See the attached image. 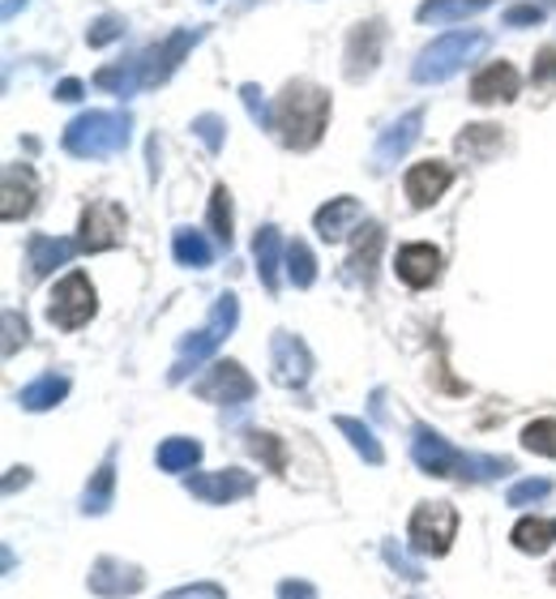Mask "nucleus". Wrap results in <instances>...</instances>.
Instances as JSON below:
<instances>
[{
	"label": "nucleus",
	"mask_w": 556,
	"mask_h": 599,
	"mask_svg": "<svg viewBox=\"0 0 556 599\" xmlns=\"http://www.w3.org/2000/svg\"><path fill=\"white\" fill-rule=\"evenodd\" d=\"M205 223H210V232H214V240L223 248H232L236 232H232V193H227V185L210 189V214H205Z\"/></svg>",
	"instance_id": "2f4dec72"
},
{
	"label": "nucleus",
	"mask_w": 556,
	"mask_h": 599,
	"mask_svg": "<svg viewBox=\"0 0 556 599\" xmlns=\"http://www.w3.org/2000/svg\"><path fill=\"white\" fill-rule=\"evenodd\" d=\"M497 0H424L415 9V22L420 26H445V22H467L483 9H492Z\"/></svg>",
	"instance_id": "5701e85b"
},
{
	"label": "nucleus",
	"mask_w": 556,
	"mask_h": 599,
	"mask_svg": "<svg viewBox=\"0 0 556 599\" xmlns=\"http://www.w3.org/2000/svg\"><path fill=\"white\" fill-rule=\"evenodd\" d=\"M31 0H4V18H18V9H26Z\"/></svg>",
	"instance_id": "09e8293b"
},
{
	"label": "nucleus",
	"mask_w": 556,
	"mask_h": 599,
	"mask_svg": "<svg viewBox=\"0 0 556 599\" xmlns=\"http://www.w3.org/2000/svg\"><path fill=\"white\" fill-rule=\"evenodd\" d=\"M171 253H176V262L180 266H189V270H205L210 262H214V248H210V240L193 232V228H176V236H171Z\"/></svg>",
	"instance_id": "c85d7f7f"
},
{
	"label": "nucleus",
	"mask_w": 556,
	"mask_h": 599,
	"mask_svg": "<svg viewBox=\"0 0 556 599\" xmlns=\"http://www.w3.org/2000/svg\"><path fill=\"white\" fill-rule=\"evenodd\" d=\"M510 540H514L518 553L540 557V553H548L556 544V519H522L514 531H510Z\"/></svg>",
	"instance_id": "bb28decb"
},
{
	"label": "nucleus",
	"mask_w": 556,
	"mask_h": 599,
	"mask_svg": "<svg viewBox=\"0 0 556 599\" xmlns=\"http://www.w3.org/2000/svg\"><path fill=\"white\" fill-rule=\"evenodd\" d=\"M381 244H386V232L377 223H364L356 240V253H352V275L364 279V287H372V275H377V257H381Z\"/></svg>",
	"instance_id": "a878e982"
},
{
	"label": "nucleus",
	"mask_w": 556,
	"mask_h": 599,
	"mask_svg": "<svg viewBox=\"0 0 556 599\" xmlns=\"http://www.w3.org/2000/svg\"><path fill=\"white\" fill-rule=\"evenodd\" d=\"M253 257H257V279H262V287L275 296L278 282H282V266H287V248H282V236H278L275 223H266L257 236H253Z\"/></svg>",
	"instance_id": "412c9836"
},
{
	"label": "nucleus",
	"mask_w": 556,
	"mask_h": 599,
	"mask_svg": "<svg viewBox=\"0 0 556 599\" xmlns=\"http://www.w3.org/2000/svg\"><path fill=\"white\" fill-rule=\"evenodd\" d=\"M501 22H505V26H518V31H522V26H540V22H544V4H535V0H531V4H510Z\"/></svg>",
	"instance_id": "ea45409f"
},
{
	"label": "nucleus",
	"mask_w": 556,
	"mask_h": 599,
	"mask_svg": "<svg viewBox=\"0 0 556 599\" xmlns=\"http://www.w3.org/2000/svg\"><path fill=\"white\" fill-rule=\"evenodd\" d=\"M193 133L205 142V151H210V155H219V151H223V142H227V124H223V117H214V112H201V117L193 120Z\"/></svg>",
	"instance_id": "e433bc0d"
},
{
	"label": "nucleus",
	"mask_w": 556,
	"mask_h": 599,
	"mask_svg": "<svg viewBox=\"0 0 556 599\" xmlns=\"http://www.w3.org/2000/svg\"><path fill=\"white\" fill-rule=\"evenodd\" d=\"M69 399V377L65 373H43L35 381H26L22 390H18V402H22V411H52L56 402Z\"/></svg>",
	"instance_id": "393cba45"
},
{
	"label": "nucleus",
	"mask_w": 556,
	"mask_h": 599,
	"mask_svg": "<svg viewBox=\"0 0 556 599\" xmlns=\"http://www.w3.org/2000/svg\"><path fill=\"white\" fill-rule=\"evenodd\" d=\"M86 587L103 599H129L146 587V574L133 565V561L120 557H99L86 574Z\"/></svg>",
	"instance_id": "4468645a"
},
{
	"label": "nucleus",
	"mask_w": 556,
	"mask_h": 599,
	"mask_svg": "<svg viewBox=\"0 0 556 599\" xmlns=\"http://www.w3.org/2000/svg\"><path fill=\"white\" fill-rule=\"evenodd\" d=\"M420 133H424V108L402 112L394 124L381 129V137H377V146H372V167L386 171V167H394L398 159H407V151L420 142Z\"/></svg>",
	"instance_id": "2eb2a0df"
},
{
	"label": "nucleus",
	"mask_w": 556,
	"mask_h": 599,
	"mask_svg": "<svg viewBox=\"0 0 556 599\" xmlns=\"http://www.w3.org/2000/svg\"><path fill=\"white\" fill-rule=\"evenodd\" d=\"M163 599H227V591H223V587H214V583H193V587L167 591Z\"/></svg>",
	"instance_id": "37998d69"
},
{
	"label": "nucleus",
	"mask_w": 556,
	"mask_h": 599,
	"mask_svg": "<svg viewBox=\"0 0 556 599\" xmlns=\"http://www.w3.org/2000/svg\"><path fill=\"white\" fill-rule=\"evenodd\" d=\"M330 124V90L313 81H287L275 99V133L287 151H313Z\"/></svg>",
	"instance_id": "7ed1b4c3"
},
{
	"label": "nucleus",
	"mask_w": 556,
	"mask_h": 599,
	"mask_svg": "<svg viewBox=\"0 0 556 599\" xmlns=\"http://www.w3.org/2000/svg\"><path fill=\"white\" fill-rule=\"evenodd\" d=\"M531 81H535V86L556 81V47H544V52L535 56V65H531Z\"/></svg>",
	"instance_id": "79ce46f5"
},
{
	"label": "nucleus",
	"mask_w": 556,
	"mask_h": 599,
	"mask_svg": "<svg viewBox=\"0 0 556 599\" xmlns=\"http://www.w3.org/2000/svg\"><path fill=\"white\" fill-rule=\"evenodd\" d=\"M411 458L424 476L437 479H463V484H479V479L510 476L514 463L510 458H488V454H463L454 441H445L437 429L415 424L411 429Z\"/></svg>",
	"instance_id": "f03ea898"
},
{
	"label": "nucleus",
	"mask_w": 556,
	"mask_h": 599,
	"mask_svg": "<svg viewBox=\"0 0 556 599\" xmlns=\"http://www.w3.org/2000/svg\"><path fill=\"white\" fill-rule=\"evenodd\" d=\"M548 492H553V479L531 476V479H518L514 488H510V497H505V501H510V506H518V510H522V506H535V501H544Z\"/></svg>",
	"instance_id": "c9c22d12"
},
{
	"label": "nucleus",
	"mask_w": 556,
	"mask_h": 599,
	"mask_svg": "<svg viewBox=\"0 0 556 599\" xmlns=\"http://www.w3.org/2000/svg\"><path fill=\"white\" fill-rule=\"evenodd\" d=\"M270 368H275V381L287 390H304L309 377H313V352L300 334L291 330H275L270 334Z\"/></svg>",
	"instance_id": "9b49d317"
},
{
	"label": "nucleus",
	"mask_w": 556,
	"mask_h": 599,
	"mask_svg": "<svg viewBox=\"0 0 556 599\" xmlns=\"http://www.w3.org/2000/svg\"><path fill=\"white\" fill-rule=\"evenodd\" d=\"M248 450H253L275 476L287 472V450H282V441H278L275 433H248Z\"/></svg>",
	"instance_id": "f704fd0d"
},
{
	"label": "nucleus",
	"mask_w": 556,
	"mask_h": 599,
	"mask_svg": "<svg viewBox=\"0 0 556 599\" xmlns=\"http://www.w3.org/2000/svg\"><path fill=\"white\" fill-rule=\"evenodd\" d=\"M35 198H40V180H35V171H31L26 163H9V167H4V206H0L4 223L26 219V214L35 210Z\"/></svg>",
	"instance_id": "a211bd4d"
},
{
	"label": "nucleus",
	"mask_w": 556,
	"mask_h": 599,
	"mask_svg": "<svg viewBox=\"0 0 556 599\" xmlns=\"http://www.w3.org/2000/svg\"><path fill=\"white\" fill-rule=\"evenodd\" d=\"M540 4H544V9H548V4H556V0H540Z\"/></svg>",
	"instance_id": "8fccbe9b"
},
{
	"label": "nucleus",
	"mask_w": 556,
	"mask_h": 599,
	"mask_svg": "<svg viewBox=\"0 0 556 599\" xmlns=\"http://www.w3.org/2000/svg\"><path fill=\"white\" fill-rule=\"evenodd\" d=\"M56 99H65V103H74V99H81V81H78V78H65L60 86H56Z\"/></svg>",
	"instance_id": "49530a36"
},
{
	"label": "nucleus",
	"mask_w": 556,
	"mask_h": 599,
	"mask_svg": "<svg viewBox=\"0 0 556 599\" xmlns=\"http://www.w3.org/2000/svg\"><path fill=\"white\" fill-rule=\"evenodd\" d=\"M18 484H31V472H26V467H13V476L4 479V492H13Z\"/></svg>",
	"instance_id": "de8ad7c7"
},
{
	"label": "nucleus",
	"mask_w": 556,
	"mask_h": 599,
	"mask_svg": "<svg viewBox=\"0 0 556 599\" xmlns=\"http://www.w3.org/2000/svg\"><path fill=\"white\" fill-rule=\"evenodd\" d=\"M116 497V450H108V458L99 463V472L90 476L86 492H81V514H108Z\"/></svg>",
	"instance_id": "b1692460"
},
{
	"label": "nucleus",
	"mask_w": 556,
	"mask_h": 599,
	"mask_svg": "<svg viewBox=\"0 0 556 599\" xmlns=\"http://www.w3.org/2000/svg\"><path fill=\"white\" fill-rule=\"evenodd\" d=\"M394 270L407 287L424 291V287H433V282L441 279V248L437 244H424V240L402 244L394 253Z\"/></svg>",
	"instance_id": "dca6fc26"
},
{
	"label": "nucleus",
	"mask_w": 556,
	"mask_h": 599,
	"mask_svg": "<svg viewBox=\"0 0 556 599\" xmlns=\"http://www.w3.org/2000/svg\"><path fill=\"white\" fill-rule=\"evenodd\" d=\"M334 429H338L343 437L352 441V450H356L364 463H372V467H381V463H386V450H381V441L372 437V429H368L364 420H356V415H338V420H334Z\"/></svg>",
	"instance_id": "cd10ccee"
},
{
	"label": "nucleus",
	"mask_w": 556,
	"mask_h": 599,
	"mask_svg": "<svg viewBox=\"0 0 556 599\" xmlns=\"http://www.w3.org/2000/svg\"><path fill=\"white\" fill-rule=\"evenodd\" d=\"M124 232H129V214L120 201H90L81 210L78 248L81 253H108V248L124 244Z\"/></svg>",
	"instance_id": "1a4fd4ad"
},
{
	"label": "nucleus",
	"mask_w": 556,
	"mask_h": 599,
	"mask_svg": "<svg viewBox=\"0 0 556 599\" xmlns=\"http://www.w3.org/2000/svg\"><path fill=\"white\" fill-rule=\"evenodd\" d=\"M240 99H244V108H248V117H253L257 129H275V108L262 99V90H257L253 81H244V86H240Z\"/></svg>",
	"instance_id": "4c0bfd02"
},
{
	"label": "nucleus",
	"mask_w": 556,
	"mask_h": 599,
	"mask_svg": "<svg viewBox=\"0 0 556 599\" xmlns=\"http://www.w3.org/2000/svg\"><path fill=\"white\" fill-rule=\"evenodd\" d=\"M287 279L296 282L300 291L318 282V257H313V248H309L304 240H291V244H287Z\"/></svg>",
	"instance_id": "473e14b6"
},
{
	"label": "nucleus",
	"mask_w": 556,
	"mask_h": 599,
	"mask_svg": "<svg viewBox=\"0 0 556 599\" xmlns=\"http://www.w3.org/2000/svg\"><path fill=\"white\" fill-rule=\"evenodd\" d=\"M522 450H531L540 458H556V420H531L522 429Z\"/></svg>",
	"instance_id": "72a5a7b5"
},
{
	"label": "nucleus",
	"mask_w": 556,
	"mask_h": 599,
	"mask_svg": "<svg viewBox=\"0 0 556 599\" xmlns=\"http://www.w3.org/2000/svg\"><path fill=\"white\" fill-rule=\"evenodd\" d=\"M129 137H133V117L129 112L94 108V112H81L78 120H69L60 146L74 159H112L129 146Z\"/></svg>",
	"instance_id": "20e7f679"
},
{
	"label": "nucleus",
	"mask_w": 556,
	"mask_h": 599,
	"mask_svg": "<svg viewBox=\"0 0 556 599\" xmlns=\"http://www.w3.org/2000/svg\"><path fill=\"white\" fill-rule=\"evenodd\" d=\"M94 309H99L94 287H90V279L81 270H69L65 279L52 287V296H47V321L56 330H81L86 321L94 318Z\"/></svg>",
	"instance_id": "6e6552de"
},
{
	"label": "nucleus",
	"mask_w": 556,
	"mask_h": 599,
	"mask_svg": "<svg viewBox=\"0 0 556 599\" xmlns=\"http://www.w3.org/2000/svg\"><path fill=\"white\" fill-rule=\"evenodd\" d=\"M381 47H386V22H381V18L356 22L352 35H347V52H343V74L352 81H364L377 69Z\"/></svg>",
	"instance_id": "f8f14e48"
},
{
	"label": "nucleus",
	"mask_w": 556,
	"mask_h": 599,
	"mask_svg": "<svg viewBox=\"0 0 556 599\" xmlns=\"http://www.w3.org/2000/svg\"><path fill=\"white\" fill-rule=\"evenodd\" d=\"M458 535V510L449 501H424L407 522V540L420 557H445Z\"/></svg>",
	"instance_id": "0eeeda50"
},
{
	"label": "nucleus",
	"mask_w": 556,
	"mask_h": 599,
	"mask_svg": "<svg viewBox=\"0 0 556 599\" xmlns=\"http://www.w3.org/2000/svg\"><path fill=\"white\" fill-rule=\"evenodd\" d=\"M488 43H492L488 31H449V35L433 40L415 56L411 78L420 86H441V81L454 78L458 69H467V60H476L479 52H488Z\"/></svg>",
	"instance_id": "39448f33"
},
{
	"label": "nucleus",
	"mask_w": 556,
	"mask_h": 599,
	"mask_svg": "<svg viewBox=\"0 0 556 599\" xmlns=\"http://www.w3.org/2000/svg\"><path fill=\"white\" fill-rule=\"evenodd\" d=\"M116 40H124V18H120V13H103V18L86 31V43H90V47H108V43H116Z\"/></svg>",
	"instance_id": "58836bf2"
},
{
	"label": "nucleus",
	"mask_w": 556,
	"mask_h": 599,
	"mask_svg": "<svg viewBox=\"0 0 556 599\" xmlns=\"http://www.w3.org/2000/svg\"><path fill=\"white\" fill-rule=\"evenodd\" d=\"M454 185V167L449 163H415L411 171H407V180H402V189H407V198L415 210H429V206H437L445 198V189Z\"/></svg>",
	"instance_id": "f3484780"
},
{
	"label": "nucleus",
	"mask_w": 556,
	"mask_h": 599,
	"mask_svg": "<svg viewBox=\"0 0 556 599\" xmlns=\"http://www.w3.org/2000/svg\"><path fill=\"white\" fill-rule=\"evenodd\" d=\"M359 219H364V206H359L356 198H330L318 214H313V228H318L321 240L338 244V240H347V232H356Z\"/></svg>",
	"instance_id": "aec40b11"
},
{
	"label": "nucleus",
	"mask_w": 556,
	"mask_h": 599,
	"mask_svg": "<svg viewBox=\"0 0 556 599\" xmlns=\"http://www.w3.org/2000/svg\"><path fill=\"white\" fill-rule=\"evenodd\" d=\"M185 488H189L198 501H205V506H232V501L253 497L257 479L248 476V472H236V467H223V472H198V476H189Z\"/></svg>",
	"instance_id": "ddd939ff"
},
{
	"label": "nucleus",
	"mask_w": 556,
	"mask_h": 599,
	"mask_svg": "<svg viewBox=\"0 0 556 599\" xmlns=\"http://www.w3.org/2000/svg\"><path fill=\"white\" fill-rule=\"evenodd\" d=\"M198 463H201V441L167 437L159 445V467H163V472H193Z\"/></svg>",
	"instance_id": "7c9ffc66"
},
{
	"label": "nucleus",
	"mask_w": 556,
	"mask_h": 599,
	"mask_svg": "<svg viewBox=\"0 0 556 599\" xmlns=\"http://www.w3.org/2000/svg\"><path fill=\"white\" fill-rule=\"evenodd\" d=\"M193 395L205 402H227V407H240V402H248L257 395V381L240 368L236 359H214L210 368H205V377L193 381Z\"/></svg>",
	"instance_id": "9d476101"
},
{
	"label": "nucleus",
	"mask_w": 556,
	"mask_h": 599,
	"mask_svg": "<svg viewBox=\"0 0 556 599\" xmlns=\"http://www.w3.org/2000/svg\"><path fill=\"white\" fill-rule=\"evenodd\" d=\"M236 321H240V300H236V291H223L219 300H214V309H210V321L201 325V330H193L185 343H180V356H176V364H171V381L180 386L193 368H198L205 356H214L223 343H227V334L236 330Z\"/></svg>",
	"instance_id": "423d86ee"
},
{
	"label": "nucleus",
	"mask_w": 556,
	"mask_h": 599,
	"mask_svg": "<svg viewBox=\"0 0 556 599\" xmlns=\"http://www.w3.org/2000/svg\"><path fill=\"white\" fill-rule=\"evenodd\" d=\"M553 587H556V565H553Z\"/></svg>",
	"instance_id": "3c124183"
},
{
	"label": "nucleus",
	"mask_w": 556,
	"mask_h": 599,
	"mask_svg": "<svg viewBox=\"0 0 556 599\" xmlns=\"http://www.w3.org/2000/svg\"><path fill=\"white\" fill-rule=\"evenodd\" d=\"M18 343L26 347V318L18 309H4V356H13Z\"/></svg>",
	"instance_id": "a19ab883"
},
{
	"label": "nucleus",
	"mask_w": 556,
	"mask_h": 599,
	"mask_svg": "<svg viewBox=\"0 0 556 599\" xmlns=\"http://www.w3.org/2000/svg\"><path fill=\"white\" fill-rule=\"evenodd\" d=\"M74 253H81L78 240L43 236V232H35V236L26 240V257H31V275H35V279H47L56 266H69Z\"/></svg>",
	"instance_id": "4be33fe9"
},
{
	"label": "nucleus",
	"mask_w": 556,
	"mask_h": 599,
	"mask_svg": "<svg viewBox=\"0 0 556 599\" xmlns=\"http://www.w3.org/2000/svg\"><path fill=\"white\" fill-rule=\"evenodd\" d=\"M454 146H458L467 159H492V155L501 151V129H497V124H467Z\"/></svg>",
	"instance_id": "c756f323"
},
{
	"label": "nucleus",
	"mask_w": 556,
	"mask_h": 599,
	"mask_svg": "<svg viewBox=\"0 0 556 599\" xmlns=\"http://www.w3.org/2000/svg\"><path fill=\"white\" fill-rule=\"evenodd\" d=\"M518 69L510 60H492V65H483L476 78H471V99H476L479 108H488V103H510L518 99Z\"/></svg>",
	"instance_id": "6ab92c4d"
},
{
	"label": "nucleus",
	"mask_w": 556,
	"mask_h": 599,
	"mask_svg": "<svg viewBox=\"0 0 556 599\" xmlns=\"http://www.w3.org/2000/svg\"><path fill=\"white\" fill-rule=\"evenodd\" d=\"M201 40H205V26H180V31H171L167 40L142 47L133 60H120L112 69H99V74H94V86H103V90H112V95L155 90V86H163V81L180 69V60H185Z\"/></svg>",
	"instance_id": "f257e3e1"
},
{
	"label": "nucleus",
	"mask_w": 556,
	"mask_h": 599,
	"mask_svg": "<svg viewBox=\"0 0 556 599\" xmlns=\"http://www.w3.org/2000/svg\"><path fill=\"white\" fill-rule=\"evenodd\" d=\"M381 553H386V561H390V565H394L398 574H402V578H415V583H420V578H424V569H420V565H415V561H407V553H398L394 544H386V548H381Z\"/></svg>",
	"instance_id": "a18cd8bd"
},
{
	"label": "nucleus",
	"mask_w": 556,
	"mask_h": 599,
	"mask_svg": "<svg viewBox=\"0 0 556 599\" xmlns=\"http://www.w3.org/2000/svg\"><path fill=\"white\" fill-rule=\"evenodd\" d=\"M278 599H318V587L304 578H282L278 583Z\"/></svg>",
	"instance_id": "c03bdc74"
}]
</instances>
